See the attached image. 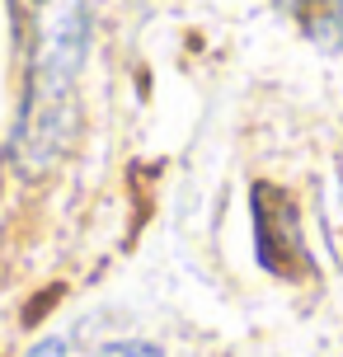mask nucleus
<instances>
[{
	"label": "nucleus",
	"mask_w": 343,
	"mask_h": 357,
	"mask_svg": "<svg viewBox=\"0 0 343 357\" xmlns=\"http://www.w3.org/2000/svg\"><path fill=\"white\" fill-rule=\"evenodd\" d=\"M282 10L306 29L315 47H325V52L343 47V0H282Z\"/></svg>",
	"instance_id": "1"
},
{
	"label": "nucleus",
	"mask_w": 343,
	"mask_h": 357,
	"mask_svg": "<svg viewBox=\"0 0 343 357\" xmlns=\"http://www.w3.org/2000/svg\"><path fill=\"white\" fill-rule=\"evenodd\" d=\"M66 353V343H43V348H33L29 357H61Z\"/></svg>",
	"instance_id": "3"
},
{
	"label": "nucleus",
	"mask_w": 343,
	"mask_h": 357,
	"mask_svg": "<svg viewBox=\"0 0 343 357\" xmlns=\"http://www.w3.org/2000/svg\"><path fill=\"white\" fill-rule=\"evenodd\" d=\"M99 357H160V353L146 348V343H113V348H104Z\"/></svg>",
	"instance_id": "2"
}]
</instances>
